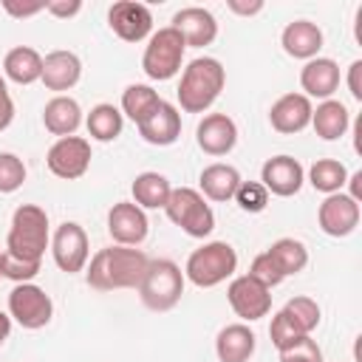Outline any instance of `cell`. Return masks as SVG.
Here are the masks:
<instances>
[{
    "mask_svg": "<svg viewBox=\"0 0 362 362\" xmlns=\"http://www.w3.org/2000/svg\"><path fill=\"white\" fill-rule=\"evenodd\" d=\"M150 257L136 246H105L99 249L85 272V280L96 291H116V288H139Z\"/></svg>",
    "mask_w": 362,
    "mask_h": 362,
    "instance_id": "6da1fadb",
    "label": "cell"
},
{
    "mask_svg": "<svg viewBox=\"0 0 362 362\" xmlns=\"http://www.w3.org/2000/svg\"><path fill=\"white\" fill-rule=\"evenodd\" d=\"M45 249H51L48 212L37 204H20L11 215V226H8L3 252L17 260H25V263H42Z\"/></svg>",
    "mask_w": 362,
    "mask_h": 362,
    "instance_id": "7a4b0ae2",
    "label": "cell"
},
{
    "mask_svg": "<svg viewBox=\"0 0 362 362\" xmlns=\"http://www.w3.org/2000/svg\"><path fill=\"white\" fill-rule=\"evenodd\" d=\"M226 85V71L215 57H195L178 82V105L184 113H206Z\"/></svg>",
    "mask_w": 362,
    "mask_h": 362,
    "instance_id": "3957f363",
    "label": "cell"
},
{
    "mask_svg": "<svg viewBox=\"0 0 362 362\" xmlns=\"http://www.w3.org/2000/svg\"><path fill=\"white\" fill-rule=\"evenodd\" d=\"M238 272V252L226 240H209L198 246L184 266V277L198 288H212Z\"/></svg>",
    "mask_w": 362,
    "mask_h": 362,
    "instance_id": "277c9868",
    "label": "cell"
},
{
    "mask_svg": "<svg viewBox=\"0 0 362 362\" xmlns=\"http://www.w3.org/2000/svg\"><path fill=\"white\" fill-rule=\"evenodd\" d=\"M184 272L175 260L158 257L147 263V272L139 283V300L150 308V311H170L178 305L181 294H184Z\"/></svg>",
    "mask_w": 362,
    "mask_h": 362,
    "instance_id": "5b68a950",
    "label": "cell"
},
{
    "mask_svg": "<svg viewBox=\"0 0 362 362\" xmlns=\"http://www.w3.org/2000/svg\"><path fill=\"white\" fill-rule=\"evenodd\" d=\"M164 212L189 238H206L215 229V212H212V206L192 187H173Z\"/></svg>",
    "mask_w": 362,
    "mask_h": 362,
    "instance_id": "8992f818",
    "label": "cell"
},
{
    "mask_svg": "<svg viewBox=\"0 0 362 362\" xmlns=\"http://www.w3.org/2000/svg\"><path fill=\"white\" fill-rule=\"evenodd\" d=\"M184 51H187V45H184L181 34L173 25H164L150 34V40L144 45V57H141V71L153 82H167L181 71Z\"/></svg>",
    "mask_w": 362,
    "mask_h": 362,
    "instance_id": "52a82bcc",
    "label": "cell"
},
{
    "mask_svg": "<svg viewBox=\"0 0 362 362\" xmlns=\"http://www.w3.org/2000/svg\"><path fill=\"white\" fill-rule=\"evenodd\" d=\"M8 317L23 328L37 331L51 322L54 303L45 288H40L34 283H14V288L8 294Z\"/></svg>",
    "mask_w": 362,
    "mask_h": 362,
    "instance_id": "ba28073f",
    "label": "cell"
},
{
    "mask_svg": "<svg viewBox=\"0 0 362 362\" xmlns=\"http://www.w3.org/2000/svg\"><path fill=\"white\" fill-rule=\"evenodd\" d=\"M51 255H54V263L59 266V272H65V274L82 272L88 266V260H90L88 232L76 221L59 223L54 229V235H51Z\"/></svg>",
    "mask_w": 362,
    "mask_h": 362,
    "instance_id": "9c48e42d",
    "label": "cell"
},
{
    "mask_svg": "<svg viewBox=\"0 0 362 362\" xmlns=\"http://www.w3.org/2000/svg\"><path fill=\"white\" fill-rule=\"evenodd\" d=\"M48 170L62 181H76L90 167V141L82 136H65L57 139L45 153Z\"/></svg>",
    "mask_w": 362,
    "mask_h": 362,
    "instance_id": "30bf717a",
    "label": "cell"
},
{
    "mask_svg": "<svg viewBox=\"0 0 362 362\" xmlns=\"http://www.w3.org/2000/svg\"><path fill=\"white\" fill-rule=\"evenodd\" d=\"M226 300L232 305V311L243 320V322H255L263 320L272 311V288L260 286L255 277L249 274H238L232 277V283L226 286Z\"/></svg>",
    "mask_w": 362,
    "mask_h": 362,
    "instance_id": "8fae6325",
    "label": "cell"
},
{
    "mask_svg": "<svg viewBox=\"0 0 362 362\" xmlns=\"http://www.w3.org/2000/svg\"><path fill=\"white\" fill-rule=\"evenodd\" d=\"M107 25L119 40L141 42V40H150V34H153V14L144 3L119 0L107 11Z\"/></svg>",
    "mask_w": 362,
    "mask_h": 362,
    "instance_id": "7c38bea8",
    "label": "cell"
},
{
    "mask_svg": "<svg viewBox=\"0 0 362 362\" xmlns=\"http://www.w3.org/2000/svg\"><path fill=\"white\" fill-rule=\"evenodd\" d=\"M362 206L348 195V192H334L325 195V201L317 209V223L325 235L331 238H345L359 226Z\"/></svg>",
    "mask_w": 362,
    "mask_h": 362,
    "instance_id": "4fadbf2b",
    "label": "cell"
},
{
    "mask_svg": "<svg viewBox=\"0 0 362 362\" xmlns=\"http://www.w3.org/2000/svg\"><path fill=\"white\" fill-rule=\"evenodd\" d=\"M150 232L147 215L141 206H136L133 201H119L110 206L107 212V235L113 238L116 246H139L144 243Z\"/></svg>",
    "mask_w": 362,
    "mask_h": 362,
    "instance_id": "5bb4252c",
    "label": "cell"
},
{
    "mask_svg": "<svg viewBox=\"0 0 362 362\" xmlns=\"http://www.w3.org/2000/svg\"><path fill=\"white\" fill-rule=\"evenodd\" d=\"M303 181H305V170L291 156H272L260 167V184L266 187V192H272L277 198L297 195L303 189Z\"/></svg>",
    "mask_w": 362,
    "mask_h": 362,
    "instance_id": "9a60e30c",
    "label": "cell"
},
{
    "mask_svg": "<svg viewBox=\"0 0 362 362\" xmlns=\"http://www.w3.org/2000/svg\"><path fill=\"white\" fill-rule=\"evenodd\" d=\"M173 28L181 34V40H184L187 48L212 45L215 37H218V20H215V14L209 8H201V6L178 8L173 14Z\"/></svg>",
    "mask_w": 362,
    "mask_h": 362,
    "instance_id": "2e32d148",
    "label": "cell"
},
{
    "mask_svg": "<svg viewBox=\"0 0 362 362\" xmlns=\"http://www.w3.org/2000/svg\"><path fill=\"white\" fill-rule=\"evenodd\" d=\"M195 141L206 156H229L238 144V124L226 113H206L195 127Z\"/></svg>",
    "mask_w": 362,
    "mask_h": 362,
    "instance_id": "e0dca14e",
    "label": "cell"
},
{
    "mask_svg": "<svg viewBox=\"0 0 362 362\" xmlns=\"http://www.w3.org/2000/svg\"><path fill=\"white\" fill-rule=\"evenodd\" d=\"M139 136L147 141V144H156V147H170L178 141L181 136V113L175 105L170 102H158L139 124Z\"/></svg>",
    "mask_w": 362,
    "mask_h": 362,
    "instance_id": "ac0fdd59",
    "label": "cell"
},
{
    "mask_svg": "<svg viewBox=\"0 0 362 362\" xmlns=\"http://www.w3.org/2000/svg\"><path fill=\"white\" fill-rule=\"evenodd\" d=\"M79 79H82V59L74 51L57 48V51L42 57V76H40V82L48 90H54L57 96H62V90H71Z\"/></svg>",
    "mask_w": 362,
    "mask_h": 362,
    "instance_id": "d6986e66",
    "label": "cell"
},
{
    "mask_svg": "<svg viewBox=\"0 0 362 362\" xmlns=\"http://www.w3.org/2000/svg\"><path fill=\"white\" fill-rule=\"evenodd\" d=\"M311 99L303 93H283L272 107H269V122L277 133L294 136L311 124Z\"/></svg>",
    "mask_w": 362,
    "mask_h": 362,
    "instance_id": "ffe728a7",
    "label": "cell"
},
{
    "mask_svg": "<svg viewBox=\"0 0 362 362\" xmlns=\"http://www.w3.org/2000/svg\"><path fill=\"white\" fill-rule=\"evenodd\" d=\"M300 88L308 99H334L339 88V65L331 57H314L300 71Z\"/></svg>",
    "mask_w": 362,
    "mask_h": 362,
    "instance_id": "44dd1931",
    "label": "cell"
},
{
    "mask_svg": "<svg viewBox=\"0 0 362 362\" xmlns=\"http://www.w3.org/2000/svg\"><path fill=\"white\" fill-rule=\"evenodd\" d=\"M280 45L288 57L294 59H314L320 57V48H322V28L311 20H294L283 28L280 34Z\"/></svg>",
    "mask_w": 362,
    "mask_h": 362,
    "instance_id": "7402d4cb",
    "label": "cell"
},
{
    "mask_svg": "<svg viewBox=\"0 0 362 362\" xmlns=\"http://www.w3.org/2000/svg\"><path fill=\"white\" fill-rule=\"evenodd\" d=\"M255 348H257V337L246 322L223 325L215 337L218 362H249Z\"/></svg>",
    "mask_w": 362,
    "mask_h": 362,
    "instance_id": "603a6c76",
    "label": "cell"
},
{
    "mask_svg": "<svg viewBox=\"0 0 362 362\" xmlns=\"http://www.w3.org/2000/svg\"><path fill=\"white\" fill-rule=\"evenodd\" d=\"M42 124H45L48 133H54L59 139L74 136L79 130V124H82V107H79V102L74 96H65V93L48 99L45 107H42Z\"/></svg>",
    "mask_w": 362,
    "mask_h": 362,
    "instance_id": "cb8c5ba5",
    "label": "cell"
},
{
    "mask_svg": "<svg viewBox=\"0 0 362 362\" xmlns=\"http://www.w3.org/2000/svg\"><path fill=\"white\" fill-rule=\"evenodd\" d=\"M240 181H243V178H240L238 167H232V164H221V161L204 167L201 175H198L201 195H204L206 201H218V204L232 201V198H235V189H238Z\"/></svg>",
    "mask_w": 362,
    "mask_h": 362,
    "instance_id": "d4e9b609",
    "label": "cell"
},
{
    "mask_svg": "<svg viewBox=\"0 0 362 362\" xmlns=\"http://www.w3.org/2000/svg\"><path fill=\"white\" fill-rule=\"evenodd\" d=\"M311 127L322 141H337L351 127V113L339 99H325L311 110Z\"/></svg>",
    "mask_w": 362,
    "mask_h": 362,
    "instance_id": "484cf974",
    "label": "cell"
},
{
    "mask_svg": "<svg viewBox=\"0 0 362 362\" xmlns=\"http://www.w3.org/2000/svg\"><path fill=\"white\" fill-rule=\"evenodd\" d=\"M3 76L14 85H31L42 76V57L31 45H14L3 57Z\"/></svg>",
    "mask_w": 362,
    "mask_h": 362,
    "instance_id": "4316f807",
    "label": "cell"
},
{
    "mask_svg": "<svg viewBox=\"0 0 362 362\" xmlns=\"http://www.w3.org/2000/svg\"><path fill=\"white\" fill-rule=\"evenodd\" d=\"M130 192H133V204L141 206V209H164L167 206V198L173 192V184L167 181V175L161 173H139L130 184Z\"/></svg>",
    "mask_w": 362,
    "mask_h": 362,
    "instance_id": "83f0119b",
    "label": "cell"
},
{
    "mask_svg": "<svg viewBox=\"0 0 362 362\" xmlns=\"http://www.w3.org/2000/svg\"><path fill=\"white\" fill-rule=\"evenodd\" d=\"M266 255H269V260L277 266V272L283 274V280L291 277V274H300V272L308 266V249H305V243L297 240V238H277V240L266 249Z\"/></svg>",
    "mask_w": 362,
    "mask_h": 362,
    "instance_id": "f1b7e54d",
    "label": "cell"
},
{
    "mask_svg": "<svg viewBox=\"0 0 362 362\" xmlns=\"http://www.w3.org/2000/svg\"><path fill=\"white\" fill-rule=\"evenodd\" d=\"M85 127H88V136L96 139V141H113L122 136V127H124V116L116 105L110 102H99L90 107V113L85 116Z\"/></svg>",
    "mask_w": 362,
    "mask_h": 362,
    "instance_id": "f546056e",
    "label": "cell"
},
{
    "mask_svg": "<svg viewBox=\"0 0 362 362\" xmlns=\"http://www.w3.org/2000/svg\"><path fill=\"white\" fill-rule=\"evenodd\" d=\"M348 181V170L342 161L337 158H317L311 167H308V184L322 192V195H334V192H342Z\"/></svg>",
    "mask_w": 362,
    "mask_h": 362,
    "instance_id": "4dcf8cb0",
    "label": "cell"
},
{
    "mask_svg": "<svg viewBox=\"0 0 362 362\" xmlns=\"http://www.w3.org/2000/svg\"><path fill=\"white\" fill-rule=\"evenodd\" d=\"M161 102V96L150 88V85H141V82H133V85H127L124 88V93H122V116H127L130 122H141L156 105Z\"/></svg>",
    "mask_w": 362,
    "mask_h": 362,
    "instance_id": "1f68e13d",
    "label": "cell"
},
{
    "mask_svg": "<svg viewBox=\"0 0 362 362\" xmlns=\"http://www.w3.org/2000/svg\"><path fill=\"white\" fill-rule=\"evenodd\" d=\"M283 314L294 322V328H297L300 334H311V331L320 325V317H322L317 300L303 297V294H300V297H291V300L283 305Z\"/></svg>",
    "mask_w": 362,
    "mask_h": 362,
    "instance_id": "d6a6232c",
    "label": "cell"
},
{
    "mask_svg": "<svg viewBox=\"0 0 362 362\" xmlns=\"http://www.w3.org/2000/svg\"><path fill=\"white\" fill-rule=\"evenodd\" d=\"M25 175H28V170H25V164H23L20 156H14V153H0V192H3V195L17 192V189L23 187Z\"/></svg>",
    "mask_w": 362,
    "mask_h": 362,
    "instance_id": "836d02e7",
    "label": "cell"
},
{
    "mask_svg": "<svg viewBox=\"0 0 362 362\" xmlns=\"http://www.w3.org/2000/svg\"><path fill=\"white\" fill-rule=\"evenodd\" d=\"M235 204L249 212V215H257L269 206V192L260 181H240L238 189H235Z\"/></svg>",
    "mask_w": 362,
    "mask_h": 362,
    "instance_id": "e575fe53",
    "label": "cell"
},
{
    "mask_svg": "<svg viewBox=\"0 0 362 362\" xmlns=\"http://www.w3.org/2000/svg\"><path fill=\"white\" fill-rule=\"evenodd\" d=\"M269 337H272V345L277 348V351H283V348H288V345H294L300 337H308V334H300L297 328H294V322L283 314V308L272 317V325H269Z\"/></svg>",
    "mask_w": 362,
    "mask_h": 362,
    "instance_id": "d590c367",
    "label": "cell"
},
{
    "mask_svg": "<svg viewBox=\"0 0 362 362\" xmlns=\"http://www.w3.org/2000/svg\"><path fill=\"white\" fill-rule=\"evenodd\" d=\"M277 354H280V362H322V351H320L317 339H311V334L300 337L294 345H288Z\"/></svg>",
    "mask_w": 362,
    "mask_h": 362,
    "instance_id": "8d00e7d4",
    "label": "cell"
},
{
    "mask_svg": "<svg viewBox=\"0 0 362 362\" xmlns=\"http://www.w3.org/2000/svg\"><path fill=\"white\" fill-rule=\"evenodd\" d=\"M40 269H42V263H25V260H17L3 252V277L14 280V283H31L40 274Z\"/></svg>",
    "mask_w": 362,
    "mask_h": 362,
    "instance_id": "74e56055",
    "label": "cell"
},
{
    "mask_svg": "<svg viewBox=\"0 0 362 362\" xmlns=\"http://www.w3.org/2000/svg\"><path fill=\"white\" fill-rule=\"evenodd\" d=\"M249 277H255V280H257L260 286H266V288H274V286L283 283V274L277 272V266L269 260L266 252H260V255L252 260V266H249Z\"/></svg>",
    "mask_w": 362,
    "mask_h": 362,
    "instance_id": "f35d334b",
    "label": "cell"
},
{
    "mask_svg": "<svg viewBox=\"0 0 362 362\" xmlns=\"http://www.w3.org/2000/svg\"><path fill=\"white\" fill-rule=\"evenodd\" d=\"M3 8H6V11L11 14V17L23 20V17H34V14L45 11V0H34V3H17V0H3Z\"/></svg>",
    "mask_w": 362,
    "mask_h": 362,
    "instance_id": "ab89813d",
    "label": "cell"
},
{
    "mask_svg": "<svg viewBox=\"0 0 362 362\" xmlns=\"http://www.w3.org/2000/svg\"><path fill=\"white\" fill-rule=\"evenodd\" d=\"M45 11L54 14V17H59V20H68V17H74V14L82 11V0H48L45 3Z\"/></svg>",
    "mask_w": 362,
    "mask_h": 362,
    "instance_id": "60d3db41",
    "label": "cell"
},
{
    "mask_svg": "<svg viewBox=\"0 0 362 362\" xmlns=\"http://www.w3.org/2000/svg\"><path fill=\"white\" fill-rule=\"evenodd\" d=\"M11 119H14V102H11L8 88H6V76L0 74V133L11 124Z\"/></svg>",
    "mask_w": 362,
    "mask_h": 362,
    "instance_id": "b9f144b4",
    "label": "cell"
},
{
    "mask_svg": "<svg viewBox=\"0 0 362 362\" xmlns=\"http://www.w3.org/2000/svg\"><path fill=\"white\" fill-rule=\"evenodd\" d=\"M348 90L356 102H362V59H354L348 65Z\"/></svg>",
    "mask_w": 362,
    "mask_h": 362,
    "instance_id": "7bdbcfd3",
    "label": "cell"
},
{
    "mask_svg": "<svg viewBox=\"0 0 362 362\" xmlns=\"http://www.w3.org/2000/svg\"><path fill=\"white\" fill-rule=\"evenodd\" d=\"M226 6H229V11H235V14H240V17H252V14H260L263 11V0H226Z\"/></svg>",
    "mask_w": 362,
    "mask_h": 362,
    "instance_id": "ee69618b",
    "label": "cell"
},
{
    "mask_svg": "<svg viewBox=\"0 0 362 362\" xmlns=\"http://www.w3.org/2000/svg\"><path fill=\"white\" fill-rule=\"evenodd\" d=\"M359 181H362V170H356V173L348 175V181H345V184H351V192H348V195H351L356 204L362 201V184H359Z\"/></svg>",
    "mask_w": 362,
    "mask_h": 362,
    "instance_id": "f6af8a7d",
    "label": "cell"
},
{
    "mask_svg": "<svg viewBox=\"0 0 362 362\" xmlns=\"http://www.w3.org/2000/svg\"><path fill=\"white\" fill-rule=\"evenodd\" d=\"M8 334H11V317L6 311H0V345L8 339Z\"/></svg>",
    "mask_w": 362,
    "mask_h": 362,
    "instance_id": "bcb514c9",
    "label": "cell"
},
{
    "mask_svg": "<svg viewBox=\"0 0 362 362\" xmlns=\"http://www.w3.org/2000/svg\"><path fill=\"white\" fill-rule=\"evenodd\" d=\"M0 277H3V252H0Z\"/></svg>",
    "mask_w": 362,
    "mask_h": 362,
    "instance_id": "7dc6e473",
    "label": "cell"
}]
</instances>
